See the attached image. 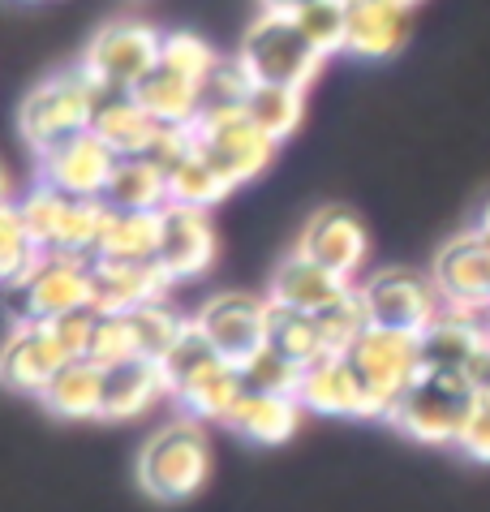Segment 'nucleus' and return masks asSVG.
Listing matches in <instances>:
<instances>
[{"instance_id":"1a4fd4ad","label":"nucleus","mask_w":490,"mask_h":512,"mask_svg":"<svg viewBox=\"0 0 490 512\" xmlns=\"http://www.w3.org/2000/svg\"><path fill=\"white\" fill-rule=\"evenodd\" d=\"M9 302H13V323H52L61 315L95 306V259L48 254V263L22 289H9Z\"/></svg>"},{"instance_id":"b1692460","label":"nucleus","mask_w":490,"mask_h":512,"mask_svg":"<svg viewBox=\"0 0 490 512\" xmlns=\"http://www.w3.org/2000/svg\"><path fill=\"white\" fill-rule=\"evenodd\" d=\"M160 130H164V121H155L134 95H104V104L95 112V125H91V134L108 151H117L121 160L151 155L155 142H160Z\"/></svg>"},{"instance_id":"0eeeda50","label":"nucleus","mask_w":490,"mask_h":512,"mask_svg":"<svg viewBox=\"0 0 490 512\" xmlns=\"http://www.w3.org/2000/svg\"><path fill=\"white\" fill-rule=\"evenodd\" d=\"M362 306L374 327H396V332L422 336L430 323L443 315V293L430 272H413V267H383L357 280Z\"/></svg>"},{"instance_id":"5701e85b","label":"nucleus","mask_w":490,"mask_h":512,"mask_svg":"<svg viewBox=\"0 0 490 512\" xmlns=\"http://www.w3.org/2000/svg\"><path fill=\"white\" fill-rule=\"evenodd\" d=\"M160 401H172V383L160 362L134 358L125 366L104 371V414H99L104 422H129L155 409Z\"/></svg>"},{"instance_id":"a211bd4d","label":"nucleus","mask_w":490,"mask_h":512,"mask_svg":"<svg viewBox=\"0 0 490 512\" xmlns=\"http://www.w3.org/2000/svg\"><path fill=\"white\" fill-rule=\"evenodd\" d=\"M241 396H245L241 366L220 358V353H211V358L198 362L190 375H181L172 383V401H177V409L203 426H228Z\"/></svg>"},{"instance_id":"473e14b6","label":"nucleus","mask_w":490,"mask_h":512,"mask_svg":"<svg viewBox=\"0 0 490 512\" xmlns=\"http://www.w3.org/2000/svg\"><path fill=\"white\" fill-rule=\"evenodd\" d=\"M168 190H172V203L181 207H198V211H211L215 203H224L228 194L237 186L228 181L220 168H215L203 151L194 155V160H185L181 168H172L168 173Z\"/></svg>"},{"instance_id":"49530a36","label":"nucleus","mask_w":490,"mask_h":512,"mask_svg":"<svg viewBox=\"0 0 490 512\" xmlns=\"http://www.w3.org/2000/svg\"><path fill=\"white\" fill-rule=\"evenodd\" d=\"M478 229H482V233H486V241H490V203L482 207V220H478Z\"/></svg>"},{"instance_id":"c756f323","label":"nucleus","mask_w":490,"mask_h":512,"mask_svg":"<svg viewBox=\"0 0 490 512\" xmlns=\"http://www.w3.org/2000/svg\"><path fill=\"white\" fill-rule=\"evenodd\" d=\"M245 117H250L258 130H263L271 142L293 138L301 117H306V91L297 87H271V82H254V91L245 95Z\"/></svg>"},{"instance_id":"cd10ccee","label":"nucleus","mask_w":490,"mask_h":512,"mask_svg":"<svg viewBox=\"0 0 490 512\" xmlns=\"http://www.w3.org/2000/svg\"><path fill=\"white\" fill-rule=\"evenodd\" d=\"M39 401L48 405L56 418H69V422L99 418L104 414V371H99L91 358L69 362L65 371L48 383V392H43Z\"/></svg>"},{"instance_id":"9d476101","label":"nucleus","mask_w":490,"mask_h":512,"mask_svg":"<svg viewBox=\"0 0 490 512\" xmlns=\"http://www.w3.org/2000/svg\"><path fill=\"white\" fill-rule=\"evenodd\" d=\"M271 310H276L271 297L228 289V293L207 297V302L198 306L194 323L203 327V336L211 340V349L220 353V358L245 366L258 349L271 345Z\"/></svg>"},{"instance_id":"f257e3e1","label":"nucleus","mask_w":490,"mask_h":512,"mask_svg":"<svg viewBox=\"0 0 490 512\" xmlns=\"http://www.w3.org/2000/svg\"><path fill=\"white\" fill-rule=\"evenodd\" d=\"M104 87L86 74L82 65H69L61 74H48L26 91L18 108V130L26 138V147L35 155L61 147L65 138L86 134L95 125V112L104 104Z\"/></svg>"},{"instance_id":"f03ea898","label":"nucleus","mask_w":490,"mask_h":512,"mask_svg":"<svg viewBox=\"0 0 490 512\" xmlns=\"http://www.w3.org/2000/svg\"><path fill=\"white\" fill-rule=\"evenodd\" d=\"M211 474V444L203 422L177 418L160 426L138 452V487L155 504H185L207 487Z\"/></svg>"},{"instance_id":"6ab92c4d","label":"nucleus","mask_w":490,"mask_h":512,"mask_svg":"<svg viewBox=\"0 0 490 512\" xmlns=\"http://www.w3.org/2000/svg\"><path fill=\"white\" fill-rule=\"evenodd\" d=\"M357 289V284L331 276L327 267H319L314 259H306L301 250L284 254L271 272V284H267V297L284 310H306V315H323L336 302H344Z\"/></svg>"},{"instance_id":"7ed1b4c3","label":"nucleus","mask_w":490,"mask_h":512,"mask_svg":"<svg viewBox=\"0 0 490 512\" xmlns=\"http://www.w3.org/2000/svg\"><path fill=\"white\" fill-rule=\"evenodd\" d=\"M473 405H478V392L469 383V371H426L387 409V422L417 444H460Z\"/></svg>"},{"instance_id":"72a5a7b5","label":"nucleus","mask_w":490,"mask_h":512,"mask_svg":"<svg viewBox=\"0 0 490 512\" xmlns=\"http://www.w3.org/2000/svg\"><path fill=\"white\" fill-rule=\"evenodd\" d=\"M293 22L323 61L349 48V0H310L306 9L293 13Z\"/></svg>"},{"instance_id":"2eb2a0df","label":"nucleus","mask_w":490,"mask_h":512,"mask_svg":"<svg viewBox=\"0 0 490 512\" xmlns=\"http://www.w3.org/2000/svg\"><path fill=\"white\" fill-rule=\"evenodd\" d=\"M430 276H435L448 306H465V310H478V315H490V241L482 229L456 233L448 246L435 254Z\"/></svg>"},{"instance_id":"39448f33","label":"nucleus","mask_w":490,"mask_h":512,"mask_svg":"<svg viewBox=\"0 0 490 512\" xmlns=\"http://www.w3.org/2000/svg\"><path fill=\"white\" fill-rule=\"evenodd\" d=\"M237 61L250 69L254 82H271V87H297L310 91V82L323 74V56L306 44L297 22L288 13H258L250 31L241 35Z\"/></svg>"},{"instance_id":"423d86ee","label":"nucleus","mask_w":490,"mask_h":512,"mask_svg":"<svg viewBox=\"0 0 490 512\" xmlns=\"http://www.w3.org/2000/svg\"><path fill=\"white\" fill-rule=\"evenodd\" d=\"M194 130H198V151H203L237 190L250 186L254 177H263L271 160H276V142L258 130V125L245 117V108H237V104L203 108Z\"/></svg>"},{"instance_id":"dca6fc26","label":"nucleus","mask_w":490,"mask_h":512,"mask_svg":"<svg viewBox=\"0 0 490 512\" xmlns=\"http://www.w3.org/2000/svg\"><path fill=\"white\" fill-rule=\"evenodd\" d=\"M215 250H220V237H215L211 211L181 203H168L160 211V254H155V263L164 267L172 284L198 280L215 263Z\"/></svg>"},{"instance_id":"f3484780","label":"nucleus","mask_w":490,"mask_h":512,"mask_svg":"<svg viewBox=\"0 0 490 512\" xmlns=\"http://www.w3.org/2000/svg\"><path fill=\"white\" fill-rule=\"evenodd\" d=\"M69 362L74 358L61 349V340L52 336L48 323H13L5 349H0V375L22 396H43Z\"/></svg>"},{"instance_id":"a878e982","label":"nucleus","mask_w":490,"mask_h":512,"mask_svg":"<svg viewBox=\"0 0 490 512\" xmlns=\"http://www.w3.org/2000/svg\"><path fill=\"white\" fill-rule=\"evenodd\" d=\"M129 95H134L138 104L164 125H194L198 117H203V108H207V87H198V82L172 74L168 65H155Z\"/></svg>"},{"instance_id":"c85d7f7f","label":"nucleus","mask_w":490,"mask_h":512,"mask_svg":"<svg viewBox=\"0 0 490 512\" xmlns=\"http://www.w3.org/2000/svg\"><path fill=\"white\" fill-rule=\"evenodd\" d=\"M104 203L108 207H121V211H164L172 203L168 168H160L151 155L121 160L117 173H112V186L104 194Z\"/></svg>"},{"instance_id":"7c9ffc66","label":"nucleus","mask_w":490,"mask_h":512,"mask_svg":"<svg viewBox=\"0 0 490 512\" xmlns=\"http://www.w3.org/2000/svg\"><path fill=\"white\" fill-rule=\"evenodd\" d=\"M43 263H48V250L22 224L13 198H5V207H0V276H5V289H22Z\"/></svg>"},{"instance_id":"de8ad7c7","label":"nucleus","mask_w":490,"mask_h":512,"mask_svg":"<svg viewBox=\"0 0 490 512\" xmlns=\"http://www.w3.org/2000/svg\"><path fill=\"white\" fill-rule=\"evenodd\" d=\"M396 5H405V9H413V5H422V0H396Z\"/></svg>"},{"instance_id":"bb28decb","label":"nucleus","mask_w":490,"mask_h":512,"mask_svg":"<svg viewBox=\"0 0 490 512\" xmlns=\"http://www.w3.org/2000/svg\"><path fill=\"white\" fill-rule=\"evenodd\" d=\"M160 254V211H121L108 207L95 259L112 263H155Z\"/></svg>"},{"instance_id":"f704fd0d","label":"nucleus","mask_w":490,"mask_h":512,"mask_svg":"<svg viewBox=\"0 0 490 512\" xmlns=\"http://www.w3.org/2000/svg\"><path fill=\"white\" fill-rule=\"evenodd\" d=\"M245 375V392H271V396H297L301 379H306V366H297L288 353H280L276 345L258 349L250 362L241 366Z\"/></svg>"},{"instance_id":"aec40b11","label":"nucleus","mask_w":490,"mask_h":512,"mask_svg":"<svg viewBox=\"0 0 490 512\" xmlns=\"http://www.w3.org/2000/svg\"><path fill=\"white\" fill-rule=\"evenodd\" d=\"M172 280L160 263H112L95 259V310L99 315H134L164 302Z\"/></svg>"},{"instance_id":"a19ab883","label":"nucleus","mask_w":490,"mask_h":512,"mask_svg":"<svg viewBox=\"0 0 490 512\" xmlns=\"http://www.w3.org/2000/svg\"><path fill=\"white\" fill-rule=\"evenodd\" d=\"M48 327H52V336L61 340V349L78 362V358H86V353H91V340H95V327H99V310L86 306V310H74V315L52 319Z\"/></svg>"},{"instance_id":"f8f14e48","label":"nucleus","mask_w":490,"mask_h":512,"mask_svg":"<svg viewBox=\"0 0 490 512\" xmlns=\"http://www.w3.org/2000/svg\"><path fill=\"white\" fill-rule=\"evenodd\" d=\"M297 401L306 405V414H323V418H387V405L370 392V383L357 375V366L349 362V353H331V358L306 366Z\"/></svg>"},{"instance_id":"4c0bfd02","label":"nucleus","mask_w":490,"mask_h":512,"mask_svg":"<svg viewBox=\"0 0 490 512\" xmlns=\"http://www.w3.org/2000/svg\"><path fill=\"white\" fill-rule=\"evenodd\" d=\"M86 358H91L99 371H112V366L142 358L134 319L129 315H99V327H95V340H91V353H86Z\"/></svg>"},{"instance_id":"58836bf2","label":"nucleus","mask_w":490,"mask_h":512,"mask_svg":"<svg viewBox=\"0 0 490 512\" xmlns=\"http://www.w3.org/2000/svg\"><path fill=\"white\" fill-rule=\"evenodd\" d=\"M319 323H323V336H327V349L331 353H349L357 340H362L366 332H370V315H366V306H362V293H349L344 302H336L331 310H323L319 315Z\"/></svg>"},{"instance_id":"9b49d317","label":"nucleus","mask_w":490,"mask_h":512,"mask_svg":"<svg viewBox=\"0 0 490 512\" xmlns=\"http://www.w3.org/2000/svg\"><path fill=\"white\" fill-rule=\"evenodd\" d=\"M349 362L357 366V375L370 383V392L379 396L387 409L426 375L422 336L396 332V327H370V332L349 349Z\"/></svg>"},{"instance_id":"c9c22d12","label":"nucleus","mask_w":490,"mask_h":512,"mask_svg":"<svg viewBox=\"0 0 490 512\" xmlns=\"http://www.w3.org/2000/svg\"><path fill=\"white\" fill-rule=\"evenodd\" d=\"M134 332H138V353L147 362H164L168 353H172V345L181 340V332H185V319L181 310H172L168 302H155V306H142V310H134Z\"/></svg>"},{"instance_id":"ddd939ff","label":"nucleus","mask_w":490,"mask_h":512,"mask_svg":"<svg viewBox=\"0 0 490 512\" xmlns=\"http://www.w3.org/2000/svg\"><path fill=\"white\" fill-rule=\"evenodd\" d=\"M297 250L319 267H327L331 276L357 284V276L366 272V259H370V233L349 207L331 203L306 220V229L297 237Z\"/></svg>"},{"instance_id":"412c9836","label":"nucleus","mask_w":490,"mask_h":512,"mask_svg":"<svg viewBox=\"0 0 490 512\" xmlns=\"http://www.w3.org/2000/svg\"><path fill=\"white\" fill-rule=\"evenodd\" d=\"M486 319L465 306H443V315L422 332L426 371H469V362L486 349Z\"/></svg>"},{"instance_id":"37998d69","label":"nucleus","mask_w":490,"mask_h":512,"mask_svg":"<svg viewBox=\"0 0 490 512\" xmlns=\"http://www.w3.org/2000/svg\"><path fill=\"white\" fill-rule=\"evenodd\" d=\"M460 452H465L469 461L478 465H490V401H478L473 405V414L465 422V431H460Z\"/></svg>"},{"instance_id":"c03bdc74","label":"nucleus","mask_w":490,"mask_h":512,"mask_svg":"<svg viewBox=\"0 0 490 512\" xmlns=\"http://www.w3.org/2000/svg\"><path fill=\"white\" fill-rule=\"evenodd\" d=\"M469 383L478 392V401H490V349H482L478 358L469 362Z\"/></svg>"},{"instance_id":"ea45409f","label":"nucleus","mask_w":490,"mask_h":512,"mask_svg":"<svg viewBox=\"0 0 490 512\" xmlns=\"http://www.w3.org/2000/svg\"><path fill=\"white\" fill-rule=\"evenodd\" d=\"M254 91V78L237 56H220L215 74L207 78V108H220V104H245V95Z\"/></svg>"},{"instance_id":"2f4dec72","label":"nucleus","mask_w":490,"mask_h":512,"mask_svg":"<svg viewBox=\"0 0 490 512\" xmlns=\"http://www.w3.org/2000/svg\"><path fill=\"white\" fill-rule=\"evenodd\" d=\"M271 345L288 353L297 366H314L331 358L319 315H306V310H284V306L271 310Z\"/></svg>"},{"instance_id":"79ce46f5","label":"nucleus","mask_w":490,"mask_h":512,"mask_svg":"<svg viewBox=\"0 0 490 512\" xmlns=\"http://www.w3.org/2000/svg\"><path fill=\"white\" fill-rule=\"evenodd\" d=\"M194 155H198V130L194 125H164L160 142H155V151H151V160L172 173V168H181L185 160H194Z\"/></svg>"},{"instance_id":"4468645a","label":"nucleus","mask_w":490,"mask_h":512,"mask_svg":"<svg viewBox=\"0 0 490 512\" xmlns=\"http://www.w3.org/2000/svg\"><path fill=\"white\" fill-rule=\"evenodd\" d=\"M117 164H121V155L108 151L104 142L86 130V134L65 138L61 147L43 151L35 181H43V186L61 190L69 198H104L108 186H112V173H117Z\"/></svg>"},{"instance_id":"a18cd8bd","label":"nucleus","mask_w":490,"mask_h":512,"mask_svg":"<svg viewBox=\"0 0 490 512\" xmlns=\"http://www.w3.org/2000/svg\"><path fill=\"white\" fill-rule=\"evenodd\" d=\"M258 5H263V13H288V18H293V13L306 9L310 0H258Z\"/></svg>"},{"instance_id":"e433bc0d","label":"nucleus","mask_w":490,"mask_h":512,"mask_svg":"<svg viewBox=\"0 0 490 512\" xmlns=\"http://www.w3.org/2000/svg\"><path fill=\"white\" fill-rule=\"evenodd\" d=\"M160 65H168L172 74L198 82V87H207V78L215 74V65H220V52L194 31H168L164 48H160Z\"/></svg>"},{"instance_id":"4be33fe9","label":"nucleus","mask_w":490,"mask_h":512,"mask_svg":"<svg viewBox=\"0 0 490 512\" xmlns=\"http://www.w3.org/2000/svg\"><path fill=\"white\" fill-rule=\"evenodd\" d=\"M409 39V9L396 0H349V56L392 61Z\"/></svg>"},{"instance_id":"393cba45","label":"nucleus","mask_w":490,"mask_h":512,"mask_svg":"<svg viewBox=\"0 0 490 512\" xmlns=\"http://www.w3.org/2000/svg\"><path fill=\"white\" fill-rule=\"evenodd\" d=\"M301 418H306V405L297 396H271V392H245L233 418H228V431L250 439V444L276 448L288 444L301 431Z\"/></svg>"},{"instance_id":"20e7f679","label":"nucleus","mask_w":490,"mask_h":512,"mask_svg":"<svg viewBox=\"0 0 490 512\" xmlns=\"http://www.w3.org/2000/svg\"><path fill=\"white\" fill-rule=\"evenodd\" d=\"M13 207H18L22 224L31 229V237L48 254H82V259H95L99 233H104V220H108L104 198H69L61 190L35 181L22 198H13Z\"/></svg>"},{"instance_id":"6e6552de","label":"nucleus","mask_w":490,"mask_h":512,"mask_svg":"<svg viewBox=\"0 0 490 512\" xmlns=\"http://www.w3.org/2000/svg\"><path fill=\"white\" fill-rule=\"evenodd\" d=\"M164 35L147 22H108L104 31H95V39L82 52V69L91 74L108 95H129L142 78L160 65Z\"/></svg>"}]
</instances>
